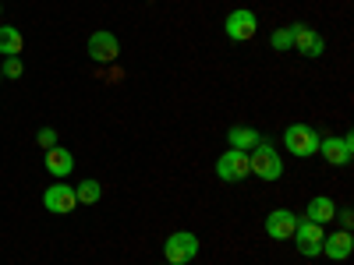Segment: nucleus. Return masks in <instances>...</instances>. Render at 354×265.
<instances>
[{
    "label": "nucleus",
    "mask_w": 354,
    "mask_h": 265,
    "mask_svg": "<svg viewBox=\"0 0 354 265\" xmlns=\"http://www.w3.org/2000/svg\"><path fill=\"white\" fill-rule=\"evenodd\" d=\"M248 166H252V173L259 177V181H280V173H283V163H280L277 149L266 138L248 153Z\"/></svg>",
    "instance_id": "1"
},
{
    "label": "nucleus",
    "mask_w": 354,
    "mask_h": 265,
    "mask_svg": "<svg viewBox=\"0 0 354 265\" xmlns=\"http://www.w3.org/2000/svg\"><path fill=\"white\" fill-rule=\"evenodd\" d=\"M195 255H198V237L192 230H177V233H170V237L163 241L167 265H188Z\"/></svg>",
    "instance_id": "2"
},
{
    "label": "nucleus",
    "mask_w": 354,
    "mask_h": 265,
    "mask_svg": "<svg viewBox=\"0 0 354 265\" xmlns=\"http://www.w3.org/2000/svg\"><path fill=\"white\" fill-rule=\"evenodd\" d=\"M319 138H322V135H315L308 124H290V128L283 131L287 153H290V156H298V159H308V156L319 153Z\"/></svg>",
    "instance_id": "3"
},
{
    "label": "nucleus",
    "mask_w": 354,
    "mask_h": 265,
    "mask_svg": "<svg viewBox=\"0 0 354 265\" xmlns=\"http://www.w3.org/2000/svg\"><path fill=\"white\" fill-rule=\"evenodd\" d=\"M248 173H252V166H248V153H241V149H227V153L216 159V177H220V181H227V184L245 181Z\"/></svg>",
    "instance_id": "4"
},
{
    "label": "nucleus",
    "mask_w": 354,
    "mask_h": 265,
    "mask_svg": "<svg viewBox=\"0 0 354 265\" xmlns=\"http://www.w3.org/2000/svg\"><path fill=\"white\" fill-rule=\"evenodd\" d=\"M322 237H326V230L312 219H298V226H294V244H298V251L305 258L322 255Z\"/></svg>",
    "instance_id": "5"
},
{
    "label": "nucleus",
    "mask_w": 354,
    "mask_h": 265,
    "mask_svg": "<svg viewBox=\"0 0 354 265\" xmlns=\"http://www.w3.org/2000/svg\"><path fill=\"white\" fill-rule=\"evenodd\" d=\"M319 153L333 166H347L354 156V138L351 135H326V138H319Z\"/></svg>",
    "instance_id": "6"
},
{
    "label": "nucleus",
    "mask_w": 354,
    "mask_h": 265,
    "mask_svg": "<svg viewBox=\"0 0 354 265\" xmlns=\"http://www.w3.org/2000/svg\"><path fill=\"white\" fill-rule=\"evenodd\" d=\"M75 205H78V198H75V188L71 184H50L43 191V209L46 213L68 216V213H75Z\"/></svg>",
    "instance_id": "7"
},
{
    "label": "nucleus",
    "mask_w": 354,
    "mask_h": 265,
    "mask_svg": "<svg viewBox=\"0 0 354 265\" xmlns=\"http://www.w3.org/2000/svg\"><path fill=\"white\" fill-rule=\"evenodd\" d=\"M223 28H227V36H230L234 43H248V39L255 36V28H259V18H255L248 8H238V11L227 14Z\"/></svg>",
    "instance_id": "8"
},
{
    "label": "nucleus",
    "mask_w": 354,
    "mask_h": 265,
    "mask_svg": "<svg viewBox=\"0 0 354 265\" xmlns=\"http://www.w3.org/2000/svg\"><path fill=\"white\" fill-rule=\"evenodd\" d=\"M88 57H93L96 64H110V61H117V53H121V43H117V36L113 32H106V28H100V32H93L88 36Z\"/></svg>",
    "instance_id": "9"
},
{
    "label": "nucleus",
    "mask_w": 354,
    "mask_h": 265,
    "mask_svg": "<svg viewBox=\"0 0 354 265\" xmlns=\"http://www.w3.org/2000/svg\"><path fill=\"white\" fill-rule=\"evenodd\" d=\"M294 226H298V216H294L290 209H273L270 216H266V233H270L273 241H290Z\"/></svg>",
    "instance_id": "10"
},
{
    "label": "nucleus",
    "mask_w": 354,
    "mask_h": 265,
    "mask_svg": "<svg viewBox=\"0 0 354 265\" xmlns=\"http://www.w3.org/2000/svg\"><path fill=\"white\" fill-rule=\"evenodd\" d=\"M290 36H294L290 50H298L305 57H322V50H326V39L319 32H312V28H305V25H290Z\"/></svg>",
    "instance_id": "11"
},
{
    "label": "nucleus",
    "mask_w": 354,
    "mask_h": 265,
    "mask_svg": "<svg viewBox=\"0 0 354 265\" xmlns=\"http://www.w3.org/2000/svg\"><path fill=\"white\" fill-rule=\"evenodd\" d=\"M351 251H354L351 230H337V233H330V237H322V255H326L330 262H347Z\"/></svg>",
    "instance_id": "12"
},
{
    "label": "nucleus",
    "mask_w": 354,
    "mask_h": 265,
    "mask_svg": "<svg viewBox=\"0 0 354 265\" xmlns=\"http://www.w3.org/2000/svg\"><path fill=\"white\" fill-rule=\"evenodd\" d=\"M43 166L50 170V177H64L75 170V156H71V149H61V145H53V149H46V156H43Z\"/></svg>",
    "instance_id": "13"
},
{
    "label": "nucleus",
    "mask_w": 354,
    "mask_h": 265,
    "mask_svg": "<svg viewBox=\"0 0 354 265\" xmlns=\"http://www.w3.org/2000/svg\"><path fill=\"white\" fill-rule=\"evenodd\" d=\"M333 216H337V205H333V198H326V195H315V198L308 202V213H305V219H312V223H319V226H326V223H333Z\"/></svg>",
    "instance_id": "14"
},
{
    "label": "nucleus",
    "mask_w": 354,
    "mask_h": 265,
    "mask_svg": "<svg viewBox=\"0 0 354 265\" xmlns=\"http://www.w3.org/2000/svg\"><path fill=\"white\" fill-rule=\"evenodd\" d=\"M227 141H230V149H241V153H252L255 145L262 141V135H259L255 128H245V124H238V128H230V131H227Z\"/></svg>",
    "instance_id": "15"
},
{
    "label": "nucleus",
    "mask_w": 354,
    "mask_h": 265,
    "mask_svg": "<svg viewBox=\"0 0 354 265\" xmlns=\"http://www.w3.org/2000/svg\"><path fill=\"white\" fill-rule=\"evenodd\" d=\"M21 50H25V39H21V32L15 25H0V53L4 57H21Z\"/></svg>",
    "instance_id": "16"
},
{
    "label": "nucleus",
    "mask_w": 354,
    "mask_h": 265,
    "mask_svg": "<svg viewBox=\"0 0 354 265\" xmlns=\"http://www.w3.org/2000/svg\"><path fill=\"white\" fill-rule=\"evenodd\" d=\"M75 198H78V205H96L100 198H103V188H100V181H82L78 188H75Z\"/></svg>",
    "instance_id": "17"
},
{
    "label": "nucleus",
    "mask_w": 354,
    "mask_h": 265,
    "mask_svg": "<svg viewBox=\"0 0 354 265\" xmlns=\"http://www.w3.org/2000/svg\"><path fill=\"white\" fill-rule=\"evenodd\" d=\"M270 46H273V50H290V46H294V36H290V25H287V28H277V32L270 36Z\"/></svg>",
    "instance_id": "18"
},
{
    "label": "nucleus",
    "mask_w": 354,
    "mask_h": 265,
    "mask_svg": "<svg viewBox=\"0 0 354 265\" xmlns=\"http://www.w3.org/2000/svg\"><path fill=\"white\" fill-rule=\"evenodd\" d=\"M0 71H4V78H21V57H8V64H0Z\"/></svg>",
    "instance_id": "19"
},
{
    "label": "nucleus",
    "mask_w": 354,
    "mask_h": 265,
    "mask_svg": "<svg viewBox=\"0 0 354 265\" xmlns=\"http://www.w3.org/2000/svg\"><path fill=\"white\" fill-rule=\"evenodd\" d=\"M36 141H39V149H43V153L53 149V145H57V131H53V128H43V131L36 135Z\"/></svg>",
    "instance_id": "20"
},
{
    "label": "nucleus",
    "mask_w": 354,
    "mask_h": 265,
    "mask_svg": "<svg viewBox=\"0 0 354 265\" xmlns=\"http://www.w3.org/2000/svg\"><path fill=\"white\" fill-rule=\"evenodd\" d=\"M340 223H344V230H351V223H354V216H351V209H344V213H340Z\"/></svg>",
    "instance_id": "21"
},
{
    "label": "nucleus",
    "mask_w": 354,
    "mask_h": 265,
    "mask_svg": "<svg viewBox=\"0 0 354 265\" xmlns=\"http://www.w3.org/2000/svg\"><path fill=\"white\" fill-rule=\"evenodd\" d=\"M0 81H4V71H0Z\"/></svg>",
    "instance_id": "22"
},
{
    "label": "nucleus",
    "mask_w": 354,
    "mask_h": 265,
    "mask_svg": "<svg viewBox=\"0 0 354 265\" xmlns=\"http://www.w3.org/2000/svg\"><path fill=\"white\" fill-rule=\"evenodd\" d=\"M0 11H4V8H0Z\"/></svg>",
    "instance_id": "23"
}]
</instances>
